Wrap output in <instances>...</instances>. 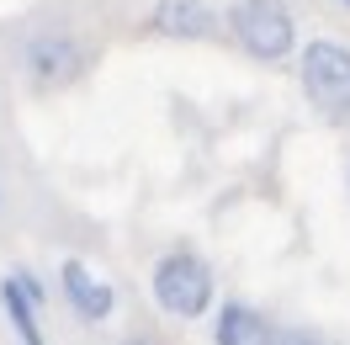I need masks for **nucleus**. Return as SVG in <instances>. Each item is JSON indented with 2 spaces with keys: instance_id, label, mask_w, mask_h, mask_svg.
Segmentation results:
<instances>
[{
  "instance_id": "1",
  "label": "nucleus",
  "mask_w": 350,
  "mask_h": 345,
  "mask_svg": "<svg viewBox=\"0 0 350 345\" xmlns=\"http://www.w3.org/2000/svg\"><path fill=\"white\" fill-rule=\"evenodd\" d=\"M303 96L313 101L319 117L329 123H350V48L345 43H319L303 48Z\"/></svg>"
},
{
  "instance_id": "2",
  "label": "nucleus",
  "mask_w": 350,
  "mask_h": 345,
  "mask_svg": "<svg viewBox=\"0 0 350 345\" xmlns=\"http://www.w3.org/2000/svg\"><path fill=\"white\" fill-rule=\"evenodd\" d=\"M154 298L175 319H202L213 308V271H207V260L191 255V250L165 255L154 266Z\"/></svg>"
},
{
  "instance_id": "3",
  "label": "nucleus",
  "mask_w": 350,
  "mask_h": 345,
  "mask_svg": "<svg viewBox=\"0 0 350 345\" xmlns=\"http://www.w3.org/2000/svg\"><path fill=\"white\" fill-rule=\"evenodd\" d=\"M228 27H234V38L250 59H265V64H276L292 53L297 43V27H292V11H286L282 0H239L234 11H228Z\"/></svg>"
},
{
  "instance_id": "4",
  "label": "nucleus",
  "mask_w": 350,
  "mask_h": 345,
  "mask_svg": "<svg viewBox=\"0 0 350 345\" xmlns=\"http://www.w3.org/2000/svg\"><path fill=\"white\" fill-rule=\"evenodd\" d=\"M22 69H27V86L32 90H64V86L80 80L85 48L75 43L69 32H38V38H27V48H22Z\"/></svg>"
},
{
  "instance_id": "5",
  "label": "nucleus",
  "mask_w": 350,
  "mask_h": 345,
  "mask_svg": "<svg viewBox=\"0 0 350 345\" xmlns=\"http://www.w3.org/2000/svg\"><path fill=\"white\" fill-rule=\"evenodd\" d=\"M149 27L165 32V38H213L218 16H213L207 0H159L149 11Z\"/></svg>"
},
{
  "instance_id": "6",
  "label": "nucleus",
  "mask_w": 350,
  "mask_h": 345,
  "mask_svg": "<svg viewBox=\"0 0 350 345\" xmlns=\"http://www.w3.org/2000/svg\"><path fill=\"white\" fill-rule=\"evenodd\" d=\"M59 277H64V298L75 303V314H80V319L101 324L111 308H117V292H111L101 277H90L85 260H64V271H59Z\"/></svg>"
},
{
  "instance_id": "7",
  "label": "nucleus",
  "mask_w": 350,
  "mask_h": 345,
  "mask_svg": "<svg viewBox=\"0 0 350 345\" xmlns=\"http://www.w3.org/2000/svg\"><path fill=\"white\" fill-rule=\"evenodd\" d=\"M271 340V329L255 308H244V303H228L218 314V345H265Z\"/></svg>"
},
{
  "instance_id": "8",
  "label": "nucleus",
  "mask_w": 350,
  "mask_h": 345,
  "mask_svg": "<svg viewBox=\"0 0 350 345\" xmlns=\"http://www.w3.org/2000/svg\"><path fill=\"white\" fill-rule=\"evenodd\" d=\"M0 303H5V314H11V324H16L22 345H43V329H38V303L27 298V287H22L16 277L0 287Z\"/></svg>"
},
{
  "instance_id": "9",
  "label": "nucleus",
  "mask_w": 350,
  "mask_h": 345,
  "mask_svg": "<svg viewBox=\"0 0 350 345\" xmlns=\"http://www.w3.org/2000/svg\"><path fill=\"white\" fill-rule=\"evenodd\" d=\"M265 345H324V340H313L308 329H271V340Z\"/></svg>"
},
{
  "instance_id": "10",
  "label": "nucleus",
  "mask_w": 350,
  "mask_h": 345,
  "mask_svg": "<svg viewBox=\"0 0 350 345\" xmlns=\"http://www.w3.org/2000/svg\"><path fill=\"white\" fill-rule=\"evenodd\" d=\"M122 345H149V340H122Z\"/></svg>"
}]
</instances>
